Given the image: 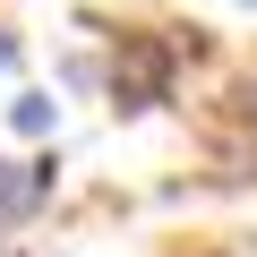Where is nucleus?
Returning a JSON list of instances; mask_svg holds the SVG:
<instances>
[{
    "mask_svg": "<svg viewBox=\"0 0 257 257\" xmlns=\"http://www.w3.org/2000/svg\"><path fill=\"white\" fill-rule=\"evenodd\" d=\"M206 52V26H120L111 35V103L120 111H146L172 94L180 60Z\"/></svg>",
    "mask_w": 257,
    "mask_h": 257,
    "instance_id": "1",
    "label": "nucleus"
},
{
    "mask_svg": "<svg viewBox=\"0 0 257 257\" xmlns=\"http://www.w3.org/2000/svg\"><path fill=\"white\" fill-rule=\"evenodd\" d=\"M52 180H60V163H52V155H35V163H0V231L26 223V214L52 197Z\"/></svg>",
    "mask_w": 257,
    "mask_h": 257,
    "instance_id": "2",
    "label": "nucleus"
},
{
    "mask_svg": "<svg viewBox=\"0 0 257 257\" xmlns=\"http://www.w3.org/2000/svg\"><path fill=\"white\" fill-rule=\"evenodd\" d=\"M9 138H35V146H43V138H60V103H52L43 86H26V94L9 103Z\"/></svg>",
    "mask_w": 257,
    "mask_h": 257,
    "instance_id": "3",
    "label": "nucleus"
},
{
    "mask_svg": "<svg viewBox=\"0 0 257 257\" xmlns=\"http://www.w3.org/2000/svg\"><path fill=\"white\" fill-rule=\"evenodd\" d=\"M231 120H248V128H257V69H248V77L231 86Z\"/></svg>",
    "mask_w": 257,
    "mask_h": 257,
    "instance_id": "4",
    "label": "nucleus"
},
{
    "mask_svg": "<svg viewBox=\"0 0 257 257\" xmlns=\"http://www.w3.org/2000/svg\"><path fill=\"white\" fill-rule=\"evenodd\" d=\"M9 69H18V35L0 26V77H9Z\"/></svg>",
    "mask_w": 257,
    "mask_h": 257,
    "instance_id": "5",
    "label": "nucleus"
},
{
    "mask_svg": "<svg viewBox=\"0 0 257 257\" xmlns=\"http://www.w3.org/2000/svg\"><path fill=\"white\" fill-rule=\"evenodd\" d=\"M240 9H257V0H240Z\"/></svg>",
    "mask_w": 257,
    "mask_h": 257,
    "instance_id": "6",
    "label": "nucleus"
}]
</instances>
